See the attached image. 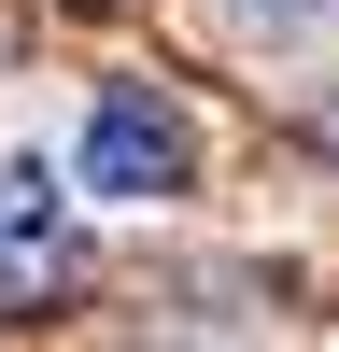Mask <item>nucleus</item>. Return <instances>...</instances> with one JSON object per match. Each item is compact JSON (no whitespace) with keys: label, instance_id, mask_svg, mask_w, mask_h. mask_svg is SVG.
<instances>
[{"label":"nucleus","instance_id":"f257e3e1","mask_svg":"<svg viewBox=\"0 0 339 352\" xmlns=\"http://www.w3.org/2000/svg\"><path fill=\"white\" fill-rule=\"evenodd\" d=\"M71 169H85V197H113V212H156V197L198 184V113L170 99V85H99Z\"/></svg>","mask_w":339,"mask_h":352},{"label":"nucleus","instance_id":"7ed1b4c3","mask_svg":"<svg viewBox=\"0 0 339 352\" xmlns=\"http://www.w3.org/2000/svg\"><path fill=\"white\" fill-rule=\"evenodd\" d=\"M254 28H311V14H339V0H240Z\"/></svg>","mask_w":339,"mask_h":352},{"label":"nucleus","instance_id":"f03ea898","mask_svg":"<svg viewBox=\"0 0 339 352\" xmlns=\"http://www.w3.org/2000/svg\"><path fill=\"white\" fill-rule=\"evenodd\" d=\"M71 212H85V169L0 155V310H28V296L71 282Z\"/></svg>","mask_w":339,"mask_h":352}]
</instances>
